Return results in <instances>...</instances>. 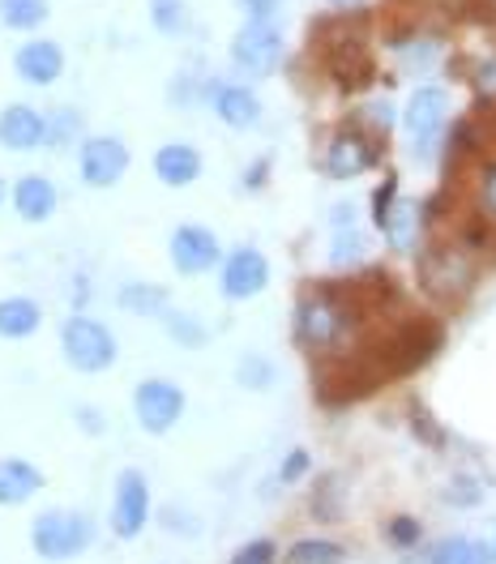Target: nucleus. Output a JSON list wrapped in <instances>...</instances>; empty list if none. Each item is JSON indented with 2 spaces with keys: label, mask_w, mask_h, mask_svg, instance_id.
I'll list each match as a JSON object with an SVG mask.
<instances>
[{
  "label": "nucleus",
  "mask_w": 496,
  "mask_h": 564,
  "mask_svg": "<svg viewBox=\"0 0 496 564\" xmlns=\"http://www.w3.org/2000/svg\"><path fill=\"white\" fill-rule=\"evenodd\" d=\"M381 381H386V377H381V368L373 364L368 351H359V355L338 351L317 368V398L330 402V406H343V402L368 398Z\"/></svg>",
  "instance_id": "20e7f679"
},
{
  "label": "nucleus",
  "mask_w": 496,
  "mask_h": 564,
  "mask_svg": "<svg viewBox=\"0 0 496 564\" xmlns=\"http://www.w3.org/2000/svg\"><path fill=\"white\" fill-rule=\"evenodd\" d=\"M150 522V488L142 470H125L116 479V505H111V530L120 539H138Z\"/></svg>",
  "instance_id": "9d476101"
},
{
  "label": "nucleus",
  "mask_w": 496,
  "mask_h": 564,
  "mask_svg": "<svg viewBox=\"0 0 496 564\" xmlns=\"http://www.w3.org/2000/svg\"><path fill=\"white\" fill-rule=\"evenodd\" d=\"M381 159V141L373 133H364L359 124H347L330 138V150H325V172L334 180H355L364 176L368 167H377Z\"/></svg>",
  "instance_id": "0eeeda50"
},
{
  "label": "nucleus",
  "mask_w": 496,
  "mask_h": 564,
  "mask_svg": "<svg viewBox=\"0 0 496 564\" xmlns=\"http://www.w3.org/2000/svg\"><path fill=\"white\" fill-rule=\"evenodd\" d=\"M441 4L459 22H496V0H441Z\"/></svg>",
  "instance_id": "2f4dec72"
},
{
  "label": "nucleus",
  "mask_w": 496,
  "mask_h": 564,
  "mask_svg": "<svg viewBox=\"0 0 496 564\" xmlns=\"http://www.w3.org/2000/svg\"><path fill=\"white\" fill-rule=\"evenodd\" d=\"M150 18H154V26H159L163 35H180V31L188 26L184 0H150Z\"/></svg>",
  "instance_id": "cd10ccee"
},
{
  "label": "nucleus",
  "mask_w": 496,
  "mask_h": 564,
  "mask_svg": "<svg viewBox=\"0 0 496 564\" xmlns=\"http://www.w3.org/2000/svg\"><path fill=\"white\" fill-rule=\"evenodd\" d=\"M347 552L330 539H300L291 552H287V564H343Z\"/></svg>",
  "instance_id": "bb28decb"
},
{
  "label": "nucleus",
  "mask_w": 496,
  "mask_h": 564,
  "mask_svg": "<svg viewBox=\"0 0 496 564\" xmlns=\"http://www.w3.org/2000/svg\"><path fill=\"white\" fill-rule=\"evenodd\" d=\"M236 381L245 389H270L274 386V364L261 359V355H245L240 368H236Z\"/></svg>",
  "instance_id": "c85d7f7f"
},
{
  "label": "nucleus",
  "mask_w": 496,
  "mask_h": 564,
  "mask_svg": "<svg viewBox=\"0 0 496 564\" xmlns=\"http://www.w3.org/2000/svg\"><path fill=\"white\" fill-rule=\"evenodd\" d=\"M43 313H39L35 300L26 295H13V300H0V338H26L35 334Z\"/></svg>",
  "instance_id": "5701e85b"
},
{
  "label": "nucleus",
  "mask_w": 496,
  "mask_h": 564,
  "mask_svg": "<svg viewBox=\"0 0 496 564\" xmlns=\"http://www.w3.org/2000/svg\"><path fill=\"white\" fill-rule=\"evenodd\" d=\"M334 9H355V4H364V0H330Z\"/></svg>",
  "instance_id": "a18cd8bd"
},
{
  "label": "nucleus",
  "mask_w": 496,
  "mask_h": 564,
  "mask_svg": "<svg viewBox=\"0 0 496 564\" xmlns=\"http://www.w3.org/2000/svg\"><path fill=\"white\" fill-rule=\"evenodd\" d=\"M47 138V120L39 116L35 107L26 104H13L0 111V145L9 150H35Z\"/></svg>",
  "instance_id": "dca6fc26"
},
{
  "label": "nucleus",
  "mask_w": 496,
  "mask_h": 564,
  "mask_svg": "<svg viewBox=\"0 0 496 564\" xmlns=\"http://www.w3.org/2000/svg\"><path fill=\"white\" fill-rule=\"evenodd\" d=\"M359 313L355 304L343 295V286H313L300 308H295V338L304 351L317 355H338L347 351V343L359 329Z\"/></svg>",
  "instance_id": "f257e3e1"
},
{
  "label": "nucleus",
  "mask_w": 496,
  "mask_h": 564,
  "mask_svg": "<svg viewBox=\"0 0 496 564\" xmlns=\"http://www.w3.org/2000/svg\"><path fill=\"white\" fill-rule=\"evenodd\" d=\"M428 564H493V547L488 543H475V539H441L432 547Z\"/></svg>",
  "instance_id": "393cba45"
},
{
  "label": "nucleus",
  "mask_w": 496,
  "mask_h": 564,
  "mask_svg": "<svg viewBox=\"0 0 496 564\" xmlns=\"http://www.w3.org/2000/svg\"><path fill=\"white\" fill-rule=\"evenodd\" d=\"M133 411H138V423L145 432H172L184 415V389L176 381H163V377L142 381L133 393Z\"/></svg>",
  "instance_id": "1a4fd4ad"
},
{
  "label": "nucleus",
  "mask_w": 496,
  "mask_h": 564,
  "mask_svg": "<svg viewBox=\"0 0 496 564\" xmlns=\"http://www.w3.org/2000/svg\"><path fill=\"white\" fill-rule=\"evenodd\" d=\"M120 308L138 313V317H163L168 313V291L154 282H129L120 286Z\"/></svg>",
  "instance_id": "b1692460"
},
{
  "label": "nucleus",
  "mask_w": 496,
  "mask_h": 564,
  "mask_svg": "<svg viewBox=\"0 0 496 564\" xmlns=\"http://www.w3.org/2000/svg\"><path fill=\"white\" fill-rule=\"evenodd\" d=\"M231 61H236L245 73H252V77L274 73L279 69V61H283V35H279V26H274V22H252V18H248V26L236 35V43H231Z\"/></svg>",
  "instance_id": "6e6552de"
},
{
  "label": "nucleus",
  "mask_w": 496,
  "mask_h": 564,
  "mask_svg": "<svg viewBox=\"0 0 496 564\" xmlns=\"http://www.w3.org/2000/svg\"><path fill=\"white\" fill-rule=\"evenodd\" d=\"M95 539V527L86 513H61V509H47L39 513L35 527H31V543L43 561H69L77 552H86Z\"/></svg>",
  "instance_id": "39448f33"
},
{
  "label": "nucleus",
  "mask_w": 496,
  "mask_h": 564,
  "mask_svg": "<svg viewBox=\"0 0 496 564\" xmlns=\"http://www.w3.org/2000/svg\"><path fill=\"white\" fill-rule=\"evenodd\" d=\"M304 470H309V454H304V449H295V454H291V458L283 462V470H279V479H283V484H295V479H300Z\"/></svg>",
  "instance_id": "ea45409f"
},
{
  "label": "nucleus",
  "mask_w": 496,
  "mask_h": 564,
  "mask_svg": "<svg viewBox=\"0 0 496 564\" xmlns=\"http://www.w3.org/2000/svg\"><path fill=\"white\" fill-rule=\"evenodd\" d=\"M475 82H479V90H484V95H493V99H496V61H484Z\"/></svg>",
  "instance_id": "79ce46f5"
},
{
  "label": "nucleus",
  "mask_w": 496,
  "mask_h": 564,
  "mask_svg": "<svg viewBox=\"0 0 496 564\" xmlns=\"http://www.w3.org/2000/svg\"><path fill=\"white\" fill-rule=\"evenodd\" d=\"M325 69L334 77V86L338 90H364L368 82H373V56L364 52V43L359 35H343V39H330V47H325Z\"/></svg>",
  "instance_id": "9b49d317"
},
{
  "label": "nucleus",
  "mask_w": 496,
  "mask_h": 564,
  "mask_svg": "<svg viewBox=\"0 0 496 564\" xmlns=\"http://www.w3.org/2000/svg\"><path fill=\"white\" fill-rule=\"evenodd\" d=\"M211 104H214V111H218V120L231 124V129H248V124H257V116H261L257 95L245 90V86H214Z\"/></svg>",
  "instance_id": "6ab92c4d"
},
{
  "label": "nucleus",
  "mask_w": 496,
  "mask_h": 564,
  "mask_svg": "<svg viewBox=\"0 0 496 564\" xmlns=\"http://www.w3.org/2000/svg\"><path fill=\"white\" fill-rule=\"evenodd\" d=\"M43 488L39 466L22 458H0V505H22Z\"/></svg>",
  "instance_id": "aec40b11"
},
{
  "label": "nucleus",
  "mask_w": 496,
  "mask_h": 564,
  "mask_svg": "<svg viewBox=\"0 0 496 564\" xmlns=\"http://www.w3.org/2000/svg\"><path fill=\"white\" fill-rule=\"evenodd\" d=\"M266 167H270V163H257V167H248V188H261V180H266Z\"/></svg>",
  "instance_id": "37998d69"
},
{
  "label": "nucleus",
  "mask_w": 496,
  "mask_h": 564,
  "mask_svg": "<svg viewBox=\"0 0 496 564\" xmlns=\"http://www.w3.org/2000/svg\"><path fill=\"white\" fill-rule=\"evenodd\" d=\"M0 202H4V184H0Z\"/></svg>",
  "instance_id": "49530a36"
},
{
  "label": "nucleus",
  "mask_w": 496,
  "mask_h": 564,
  "mask_svg": "<svg viewBox=\"0 0 496 564\" xmlns=\"http://www.w3.org/2000/svg\"><path fill=\"white\" fill-rule=\"evenodd\" d=\"M479 210L496 218V163H484L479 172Z\"/></svg>",
  "instance_id": "c9c22d12"
},
{
  "label": "nucleus",
  "mask_w": 496,
  "mask_h": 564,
  "mask_svg": "<svg viewBox=\"0 0 496 564\" xmlns=\"http://www.w3.org/2000/svg\"><path fill=\"white\" fill-rule=\"evenodd\" d=\"M163 325H168V334L176 338L180 347H202V343H206L202 321L188 317V313H163Z\"/></svg>",
  "instance_id": "c756f323"
},
{
  "label": "nucleus",
  "mask_w": 496,
  "mask_h": 564,
  "mask_svg": "<svg viewBox=\"0 0 496 564\" xmlns=\"http://www.w3.org/2000/svg\"><path fill=\"white\" fill-rule=\"evenodd\" d=\"M47 18V0H0V22L13 31H35Z\"/></svg>",
  "instance_id": "a878e982"
},
{
  "label": "nucleus",
  "mask_w": 496,
  "mask_h": 564,
  "mask_svg": "<svg viewBox=\"0 0 496 564\" xmlns=\"http://www.w3.org/2000/svg\"><path fill=\"white\" fill-rule=\"evenodd\" d=\"M274 543L270 539H252V543H245L236 556H231V564H274Z\"/></svg>",
  "instance_id": "72a5a7b5"
},
{
  "label": "nucleus",
  "mask_w": 496,
  "mask_h": 564,
  "mask_svg": "<svg viewBox=\"0 0 496 564\" xmlns=\"http://www.w3.org/2000/svg\"><path fill=\"white\" fill-rule=\"evenodd\" d=\"M69 133H77V116H73V111H61L56 120H47V138H43V141L61 145V141L69 138Z\"/></svg>",
  "instance_id": "4c0bfd02"
},
{
  "label": "nucleus",
  "mask_w": 496,
  "mask_h": 564,
  "mask_svg": "<svg viewBox=\"0 0 496 564\" xmlns=\"http://www.w3.org/2000/svg\"><path fill=\"white\" fill-rule=\"evenodd\" d=\"M445 347V329L436 317H402L386 325L364 351L373 355V364L381 368V377H407L416 368H424L432 355Z\"/></svg>",
  "instance_id": "f03ea898"
},
{
  "label": "nucleus",
  "mask_w": 496,
  "mask_h": 564,
  "mask_svg": "<svg viewBox=\"0 0 496 564\" xmlns=\"http://www.w3.org/2000/svg\"><path fill=\"white\" fill-rule=\"evenodd\" d=\"M18 77L31 82V86H52L61 73H65V52L52 43V39H35L18 52Z\"/></svg>",
  "instance_id": "f3484780"
},
{
  "label": "nucleus",
  "mask_w": 496,
  "mask_h": 564,
  "mask_svg": "<svg viewBox=\"0 0 496 564\" xmlns=\"http://www.w3.org/2000/svg\"><path fill=\"white\" fill-rule=\"evenodd\" d=\"M266 282H270V261L257 248H240L227 257V265H223V295L227 300H252L266 291Z\"/></svg>",
  "instance_id": "ddd939ff"
},
{
  "label": "nucleus",
  "mask_w": 496,
  "mask_h": 564,
  "mask_svg": "<svg viewBox=\"0 0 496 564\" xmlns=\"http://www.w3.org/2000/svg\"><path fill=\"white\" fill-rule=\"evenodd\" d=\"M364 245H368V240H364L359 231H338V236H334V248H330V265H334V270L355 265V261L364 257Z\"/></svg>",
  "instance_id": "7c9ffc66"
},
{
  "label": "nucleus",
  "mask_w": 496,
  "mask_h": 564,
  "mask_svg": "<svg viewBox=\"0 0 496 564\" xmlns=\"http://www.w3.org/2000/svg\"><path fill=\"white\" fill-rule=\"evenodd\" d=\"M61 347L77 372H104L116 364V338L95 317H69L61 329Z\"/></svg>",
  "instance_id": "423d86ee"
},
{
  "label": "nucleus",
  "mask_w": 496,
  "mask_h": 564,
  "mask_svg": "<svg viewBox=\"0 0 496 564\" xmlns=\"http://www.w3.org/2000/svg\"><path fill=\"white\" fill-rule=\"evenodd\" d=\"M479 282V265L466 248L450 245V240H432L420 252V286L436 304H462Z\"/></svg>",
  "instance_id": "7ed1b4c3"
},
{
  "label": "nucleus",
  "mask_w": 496,
  "mask_h": 564,
  "mask_svg": "<svg viewBox=\"0 0 496 564\" xmlns=\"http://www.w3.org/2000/svg\"><path fill=\"white\" fill-rule=\"evenodd\" d=\"M416 436H428V441H432V445H445V432H441V427H436V423L428 420L424 411H416Z\"/></svg>",
  "instance_id": "a19ab883"
},
{
  "label": "nucleus",
  "mask_w": 496,
  "mask_h": 564,
  "mask_svg": "<svg viewBox=\"0 0 496 564\" xmlns=\"http://www.w3.org/2000/svg\"><path fill=\"white\" fill-rule=\"evenodd\" d=\"M393 202H398V176L390 172V176L377 184V193H373V223H377V227L386 223V214H390Z\"/></svg>",
  "instance_id": "473e14b6"
},
{
  "label": "nucleus",
  "mask_w": 496,
  "mask_h": 564,
  "mask_svg": "<svg viewBox=\"0 0 496 564\" xmlns=\"http://www.w3.org/2000/svg\"><path fill=\"white\" fill-rule=\"evenodd\" d=\"M129 172V145L120 138H90L82 145V180L90 188H111Z\"/></svg>",
  "instance_id": "f8f14e48"
},
{
  "label": "nucleus",
  "mask_w": 496,
  "mask_h": 564,
  "mask_svg": "<svg viewBox=\"0 0 496 564\" xmlns=\"http://www.w3.org/2000/svg\"><path fill=\"white\" fill-rule=\"evenodd\" d=\"M420 227H424V210L416 202H393L386 223H381V231L390 236V245L402 248V252H411V248L420 245Z\"/></svg>",
  "instance_id": "4be33fe9"
},
{
  "label": "nucleus",
  "mask_w": 496,
  "mask_h": 564,
  "mask_svg": "<svg viewBox=\"0 0 496 564\" xmlns=\"http://www.w3.org/2000/svg\"><path fill=\"white\" fill-rule=\"evenodd\" d=\"M154 176L163 184H172V188H184V184H193L202 176V154L193 145H184V141H168L154 154Z\"/></svg>",
  "instance_id": "a211bd4d"
},
{
  "label": "nucleus",
  "mask_w": 496,
  "mask_h": 564,
  "mask_svg": "<svg viewBox=\"0 0 496 564\" xmlns=\"http://www.w3.org/2000/svg\"><path fill=\"white\" fill-rule=\"evenodd\" d=\"M386 534H390V543H398V547H416L424 530H420V522H416V518H390Z\"/></svg>",
  "instance_id": "f704fd0d"
},
{
  "label": "nucleus",
  "mask_w": 496,
  "mask_h": 564,
  "mask_svg": "<svg viewBox=\"0 0 496 564\" xmlns=\"http://www.w3.org/2000/svg\"><path fill=\"white\" fill-rule=\"evenodd\" d=\"M445 111H450V99L436 86H424V90L411 95V104H407V133L416 138V154H424L428 141L441 133Z\"/></svg>",
  "instance_id": "4468645a"
},
{
  "label": "nucleus",
  "mask_w": 496,
  "mask_h": 564,
  "mask_svg": "<svg viewBox=\"0 0 496 564\" xmlns=\"http://www.w3.org/2000/svg\"><path fill=\"white\" fill-rule=\"evenodd\" d=\"M13 206H18V214H22L26 223L52 218V210H56V188H52V180L22 176L18 180V188H13Z\"/></svg>",
  "instance_id": "412c9836"
},
{
  "label": "nucleus",
  "mask_w": 496,
  "mask_h": 564,
  "mask_svg": "<svg viewBox=\"0 0 496 564\" xmlns=\"http://www.w3.org/2000/svg\"><path fill=\"white\" fill-rule=\"evenodd\" d=\"M493 561H496V547H493Z\"/></svg>",
  "instance_id": "de8ad7c7"
},
{
  "label": "nucleus",
  "mask_w": 496,
  "mask_h": 564,
  "mask_svg": "<svg viewBox=\"0 0 496 564\" xmlns=\"http://www.w3.org/2000/svg\"><path fill=\"white\" fill-rule=\"evenodd\" d=\"M172 265L180 274H206L211 265H218V240L206 227H176L172 231Z\"/></svg>",
  "instance_id": "2eb2a0df"
},
{
  "label": "nucleus",
  "mask_w": 496,
  "mask_h": 564,
  "mask_svg": "<svg viewBox=\"0 0 496 564\" xmlns=\"http://www.w3.org/2000/svg\"><path fill=\"white\" fill-rule=\"evenodd\" d=\"M77 420L86 423V427H90V432H104V423L95 420V411H77Z\"/></svg>",
  "instance_id": "c03bdc74"
},
{
  "label": "nucleus",
  "mask_w": 496,
  "mask_h": 564,
  "mask_svg": "<svg viewBox=\"0 0 496 564\" xmlns=\"http://www.w3.org/2000/svg\"><path fill=\"white\" fill-rule=\"evenodd\" d=\"M441 496H445L450 505H479V496H484V492H479L471 479H454V484H450Z\"/></svg>",
  "instance_id": "e433bc0d"
},
{
  "label": "nucleus",
  "mask_w": 496,
  "mask_h": 564,
  "mask_svg": "<svg viewBox=\"0 0 496 564\" xmlns=\"http://www.w3.org/2000/svg\"><path fill=\"white\" fill-rule=\"evenodd\" d=\"M279 4H283V0H240V9H245L252 22H270V18L279 13Z\"/></svg>",
  "instance_id": "58836bf2"
}]
</instances>
